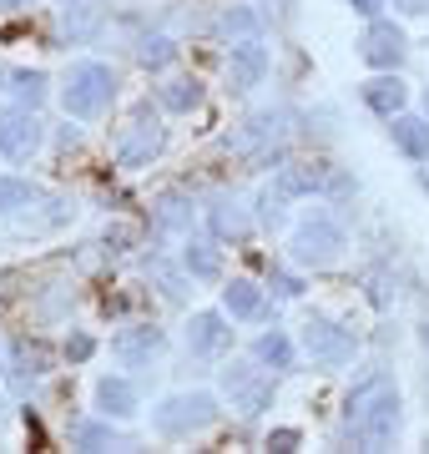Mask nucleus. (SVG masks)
<instances>
[{
	"mask_svg": "<svg viewBox=\"0 0 429 454\" xmlns=\"http://www.w3.org/2000/svg\"><path fill=\"white\" fill-rule=\"evenodd\" d=\"M389 121H394V146L399 152H404V157H410V162H429V116H389Z\"/></svg>",
	"mask_w": 429,
	"mask_h": 454,
	"instance_id": "15",
	"label": "nucleus"
},
{
	"mask_svg": "<svg viewBox=\"0 0 429 454\" xmlns=\"http://www.w3.org/2000/svg\"><path fill=\"white\" fill-rule=\"evenodd\" d=\"M253 358H258L263 369H273V373H288V369L298 364L293 339H288V333H278V328H273V333H263V339L253 343Z\"/></svg>",
	"mask_w": 429,
	"mask_h": 454,
	"instance_id": "18",
	"label": "nucleus"
},
{
	"mask_svg": "<svg viewBox=\"0 0 429 454\" xmlns=\"http://www.w3.org/2000/svg\"><path fill=\"white\" fill-rule=\"evenodd\" d=\"M101 243L112 247V253H132V247H136V227H127V223H112L106 232H101Z\"/></svg>",
	"mask_w": 429,
	"mask_h": 454,
	"instance_id": "30",
	"label": "nucleus"
},
{
	"mask_svg": "<svg viewBox=\"0 0 429 454\" xmlns=\"http://www.w3.org/2000/svg\"><path fill=\"white\" fill-rule=\"evenodd\" d=\"M298 343H303V354L314 358L318 369H344L348 358H354V333L348 328H339L333 318H308L303 324V333H298Z\"/></svg>",
	"mask_w": 429,
	"mask_h": 454,
	"instance_id": "5",
	"label": "nucleus"
},
{
	"mask_svg": "<svg viewBox=\"0 0 429 454\" xmlns=\"http://www.w3.org/2000/svg\"><path fill=\"white\" fill-rule=\"evenodd\" d=\"M348 5H354V11H359L363 20H374V16L384 11V0H348Z\"/></svg>",
	"mask_w": 429,
	"mask_h": 454,
	"instance_id": "34",
	"label": "nucleus"
},
{
	"mask_svg": "<svg viewBox=\"0 0 429 454\" xmlns=\"http://www.w3.org/2000/svg\"><path fill=\"white\" fill-rule=\"evenodd\" d=\"M293 258L303 262V268H333V262L344 258V227L333 223V217H308V223H298L293 227Z\"/></svg>",
	"mask_w": 429,
	"mask_h": 454,
	"instance_id": "4",
	"label": "nucleus"
},
{
	"mask_svg": "<svg viewBox=\"0 0 429 454\" xmlns=\"http://www.w3.org/2000/svg\"><path fill=\"white\" fill-rule=\"evenodd\" d=\"M157 97H162L167 112L187 116V112H198V106H202V82H198V76H177V82H167Z\"/></svg>",
	"mask_w": 429,
	"mask_h": 454,
	"instance_id": "20",
	"label": "nucleus"
},
{
	"mask_svg": "<svg viewBox=\"0 0 429 454\" xmlns=\"http://www.w3.org/2000/svg\"><path fill=\"white\" fill-rule=\"evenodd\" d=\"M152 283H157V288H162V298H172V303H182V298H187V283H182L177 273H172V268H167L162 258H152Z\"/></svg>",
	"mask_w": 429,
	"mask_h": 454,
	"instance_id": "28",
	"label": "nucleus"
},
{
	"mask_svg": "<svg viewBox=\"0 0 429 454\" xmlns=\"http://www.w3.org/2000/svg\"><path fill=\"white\" fill-rule=\"evenodd\" d=\"M258 26H263V20L253 16V11H238V5L217 16V31H222V35H258Z\"/></svg>",
	"mask_w": 429,
	"mask_h": 454,
	"instance_id": "27",
	"label": "nucleus"
},
{
	"mask_svg": "<svg viewBox=\"0 0 429 454\" xmlns=\"http://www.w3.org/2000/svg\"><path fill=\"white\" fill-rule=\"evenodd\" d=\"M425 399H429V384H425Z\"/></svg>",
	"mask_w": 429,
	"mask_h": 454,
	"instance_id": "39",
	"label": "nucleus"
},
{
	"mask_svg": "<svg viewBox=\"0 0 429 454\" xmlns=\"http://www.w3.org/2000/svg\"><path fill=\"white\" fill-rule=\"evenodd\" d=\"M268 76V51L258 35H243V41H232L228 51V82L232 91H253V86Z\"/></svg>",
	"mask_w": 429,
	"mask_h": 454,
	"instance_id": "10",
	"label": "nucleus"
},
{
	"mask_svg": "<svg viewBox=\"0 0 429 454\" xmlns=\"http://www.w3.org/2000/svg\"><path fill=\"white\" fill-rule=\"evenodd\" d=\"M232 343V328L222 313H192V324H187V348L198 358H217L222 348Z\"/></svg>",
	"mask_w": 429,
	"mask_h": 454,
	"instance_id": "12",
	"label": "nucleus"
},
{
	"mask_svg": "<svg viewBox=\"0 0 429 454\" xmlns=\"http://www.w3.org/2000/svg\"><path fill=\"white\" fill-rule=\"evenodd\" d=\"M71 444H76V450H112L116 429L112 424H97V419H76L71 424Z\"/></svg>",
	"mask_w": 429,
	"mask_h": 454,
	"instance_id": "23",
	"label": "nucleus"
},
{
	"mask_svg": "<svg viewBox=\"0 0 429 454\" xmlns=\"http://www.w3.org/2000/svg\"><path fill=\"white\" fill-rule=\"evenodd\" d=\"M359 56L369 66H379V71H399L404 61V31H399L394 20H369V31L359 35Z\"/></svg>",
	"mask_w": 429,
	"mask_h": 454,
	"instance_id": "9",
	"label": "nucleus"
},
{
	"mask_svg": "<svg viewBox=\"0 0 429 454\" xmlns=\"http://www.w3.org/2000/svg\"><path fill=\"white\" fill-rule=\"evenodd\" d=\"M207 223H213V232L217 238H232V243H238V238H248V212L243 207H232V202H213V207H207Z\"/></svg>",
	"mask_w": 429,
	"mask_h": 454,
	"instance_id": "21",
	"label": "nucleus"
},
{
	"mask_svg": "<svg viewBox=\"0 0 429 454\" xmlns=\"http://www.w3.org/2000/svg\"><path fill=\"white\" fill-rule=\"evenodd\" d=\"M425 116H429V86H425Z\"/></svg>",
	"mask_w": 429,
	"mask_h": 454,
	"instance_id": "37",
	"label": "nucleus"
},
{
	"mask_svg": "<svg viewBox=\"0 0 429 454\" xmlns=\"http://www.w3.org/2000/svg\"><path fill=\"white\" fill-rule=\"evenodd\" d=\"M273 288H278L283 298H298V293H303L298 288V278H288V273H273Z\"/></svg>",
	"mask_w": 429,
	"mask_h": 454,
	"instance_id": "33",
	"label": "nucleus"
},
{
	"mask_svg": "<svg viewBox=\"0 0 429 454\" xmlns=\"http://www.w3.org/2000/svg\"><path fill=\"white\" fill-rule=\"evenodd\" d=\"M425 348H429V328H425Z\"/></svg>",
	"mask_w": 429,
	"mask_h": 454,
	"instance_id": "38",
	"label": "nucleus"
},
{
	"mask_svg": "<svg viewBox=\"0 0 429 454\" xmlns=\"http://www.w3.org/2000/svg\"><path fill=\"white\" fill-rule=\"evenodd\" d=\"M394 11H404V16H429V0H394Z\"/></svg>",
	"mask_w": 429,
	"mask_h": 454,
	"instance_id": "35",
	"label": "nucleus"
},
{
	"mask_svg": "<svg viewBox=\"0 0 429 454\" xmlns=\"http://www.w3.org/2000/svg\"><path fill=\"white\" fill-rule=\"evenodd\" d=\"M91 354H97V339H91V333H76V339L66 343V358H71V364H86Z\"/></svg>",
	"mask_w": 429,
	"mask_h": 454,
	"instance_id": "31",
	"label": "nucleus"
},
{
	"mask_svg": "<svg viewBox=\"0 0 429 454\" xmlns=\"http://www.w3.org/2000/svg\"><path fill=\"white\" fill-rule=\"evenodd\" d=\"M162 343H167L162 328L142 324V328H121V333L112 339V354H116V364H121V369H147L152 358L162 354Z\"/></svg>",
	"mask_w": 429,
	"mask_h": 454,
	"instance_id": "11",
	"label": "nucleus"
},
{
	"mask_svg": "<svg viewBox=\"0 0 429 454\" xmlns=\"http://www.w3.org/2000/svg\"><path fill=\"white\" fill-rule=\"evenodd\" d=\"M359 97H363V106H369V112L399 116V112H404V101H410V86L399 82V71H384V76H374V82L359 86Z\"/></svg>",
	"mask_w": 429,
	"mask_h": 454,
	"instance_id": "13",
	"label": "nucleus"
},
{
	"mask_svg": "<svg viewBox=\"0 0 429 454\" xmlns=\"http://www.w3.org/2000/svg\"><path fill=\"white\" fill-rule=\"evenodd\" d=\"M182 262L198 283H222V253H217L213 238H192L187 232V247H182Z\"/></svg>",
	"mask_w": 429,
	"mask_h": 454,
	"instance_id": "14",
	"label": "nucleus"
},
{
	"mask_svg": "<svg viewBox=\"0 0 429 454\" xmlns=\"http://www.w3.org/2000/svg\"><path fill=\"white\" fill-rule=\"evenodd\" d=\"M217 419V399L207 389H192V394H167L162 404L152 409V429L162 439H187L207 429Z\"/></svg>",
	"mask_w": 429,
	"mask_h": 454,
	"instance_id": "3",
	"label": "nucleus"
},
{
	"mask_svg": "<svg viewBox=\"0 0 429 454\" xmlns=\"http://www.w3.org/2000/svg\"><path fill=\"white\" fill-rule=\"evenodd\" d=\"M97 409L106 414V419H132L136 414V389L127 384V379H97Z\"/></svg>",
	"mask_w": 429,
	"mask_h": 454,
	"instance_id": "16",
	"label": "nucleus"
},
{
	"mask_svg": "<svg viewBox=\"0 0 429 454\" xmlns=\"http://www.w3.org/2000/svg\"><path fill=\"white\" fill-rule=\"evenodd\" d=\"M26 202H35V187H31V182L0 177V217H5V212H16V207H26Z\"/></svg>",
	"mask_w": 429,
	"mask_h": 454,
	"instance_id": "26",
	"label": "nucleus"
},
{
	"mask_svg": "<svg viewBox=\"0 0 429 454\" xmlns=\"http://www.w3.org/2000/svg\"><path fill=\"white\" fill-rule=\"evenodd\" d=\"M157 227H162V232H187V227H192V207H187L177 192H167L162 202H157Z\"/></svg>",
	"mask_w": 429,
	"mask_h": 454,
	"instance_id": "24",
	"label": "nucleus"
},
{
	"mask_svg": "<svg viewBox=\"0 0 429 454\" xmlns=\"http://www.w3.org/2000/svg\"><path fill=\"white\" fill-rule=\"evenodd\" d=\"M329 162H303V167H283L278 187L288 197H308V192H329Z\"/></svg>",
	"mask_w": 429,
	"mask_h": 454,
	"instance_id": "17",
	"label": "nucleus"
},
{
	"mask_svg": "<svg viewBox=\"0 0 429 454\" xmlns=\"http://www.w3.org/2000/svg\"><path fill=\"white\" fill-rule=\"evenodd\" d=\"M298 444H303V434H298V429H273V434H268V450H298Z\"/></svg>",
	"mask_w": 429,
	"mask_h": 454,
	"instance_id": "32",
	"label": "nucleus"
},
{
	"mask_svg": "<svg viewBox=\"0 0 429 454\" xmlns=\"http://www.w3.org/2000/svg\"><path fill=\"white\" fill-rule=\"evenodd\" d=\"M11 91H16V101L20 106H41L46 101V76L41 71H31V66H20V71H11Z\"/></svg>",
	"mask_w": 429,
	"mask_h": 454,
	"instance_id": "22",
	"label": "nucleus"
},
{
	"mask_svg": "<svg viewBox=\"0 0 429 454\" xmlns=\"http://www.w3.org/2000/svg\"><path fill=\"white\" fill-rule=\"evenodd\" d=\"M157 152H162V121L152 116V101H142V106H136V116H132V127L121 131L116 162H121V167H147Z\"/></svg>",
	"mask_w": 429,
	"mask_h": 454,
	"instance_id": "6",
	"label": "nucleus"
},
{
	"mask_svg": "<svg viewBox=\"0 0 429 454\" xmlns=\"http://www.w3.org/2000/svg\"><path fill=\"white\" fill-rule=\"evenodd\" d=\"M20 5H26V0H0V11H20Z\"/></svg>",
	"mask_w": 429,
	"mask_h": 454,
	"instance_id": "36",
	"label": "nucleus"
},
{
	"mask_svg": "<svg viewBox=\"0 0 429 454\" xmlns=\"http://www.w3.org/2000/svg\"><path fill=\"white\" fill-rule=\"evenodd\" d=\"M0 76H5V71H0Z\"/></svg>",
	"mask_w": 429,
	"mask_h": 454,
	"instance_id": "40",
	"label": "nucleus"
},
{
	"mask_svg": "<svg viewBox=\"0 0 429 454\" xmlns=\"http://www.w3.org/2000/svg\"><path fill=\"white\" fill-rule=\"evenodd\" d=\"M112 97H116L112 66L76 61L66 71V86H61V106H66V116H76V121H97V116L112 106Z\"/></svg>",
	"mask_w": 429,
	"mask_h": 454,
	"instance_id": "2",
	"label": "nucleus"
},
{
	"mask_svg": "<svg viewBox=\"0 0 429 454\" xmlns=\"http://www.w3.org/2000/svg\"><path fill=\"white\" fill-rule=\"evenodd\" d=\"M222 309H228L232 318H258V313H263V293H258V283L232 278L228 288H222Z\"/></svg>",
	"mask_w": 429,
	"mask_h": 454,
	"instance_id": "19",
	"label": "nucleus"
},
{
	"mask_svg": "<svg viewBox=\"0 0 429 454\" xmlns=\"http://www.w3.org/2000/svg\"><path fill=\"white\" fill-rule=\"evenodd\" d=\"M41 146V121L31 116V106H5L0 112V157L5 162H31Z\"/></svg>",
	"mask_w": 429,
	"mask_h": 454,
	"instance_id": "8",
	"label": "nucleus"
},
{
	"mask_svg": "<svg viewBox=\"0 0 429 454\" xmlns=\"http://www.w3.org/2000/svg\"><path fill=\"white\" fill-rule=\"evenodd\" d=\"M283 207H288V192H283L278 182H273V187H263V192H258V217H263L268 227H278V223H283Z\"/></svg>",
	"mask_w": 429,
	"mask_h": 454,
	"instance_id": "29",
	"label": "nucleus"
},
{
	"mask_svg": "<svg viewBox=\"0 0 429 454\" xmlns=\"http://www.w3.org/2000/svg\"><path fill=\"white\" fill-rule=\"evenodd\" d=\"M172 56H177V46H172L167 35H142V41H136V61L147 66V71H162Z\"/></svg>",
	"mask_w": 429,
	"mask_h": 454,
	"instance_id": "25",
	"label": "nucleus"
},
{
	"mask_svg": "<svg viewBox=\"0 0 429 454\" xmlns=\"http://www.w3.org/2000/svg\"><path fill=\"white\" fill-rule=\"evenodd\" d=\"M222 389H228L238 414H263L273 404V379H263L253 364H228L222 369Z\"/></svg>",
	"mask_w": 429,
	"mask_h": 454,
	"instance_id": "7",
	"label": "nucleus"
},
{
	"mask_svg": "<svg viewBox=\"0 0 429 454\" xmlns=\"http://www.w3.org/2000/svg\"><path fill=\"white\" fill-rule=\"evenodd\" d=\"M344 429L363 450H389L399 439V389L389 373H369L344 399Z\"/></svg>",
	"mask_w": 429,
	"mask_h": 454,
	"instance_id": "1",
	"label": "nucleus"
}]
</instances>
